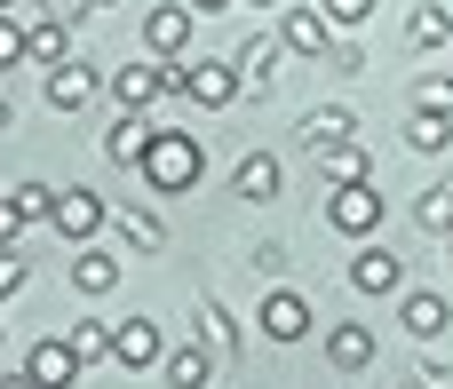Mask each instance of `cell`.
Returning <instances> with one entry per match:
<instances>
[{
    "label": "cell",
    "mask_w": 453,
    "mask_h": 389,
    "mask_svg": "<svg viewBox=\"0 0 453 389\" xmlns=\"http://www.w3.org/2000/svg\"><path fill=\"white\" fill-rule=\"evenodd\" d=\"M135 175H143L159 199H183V191H199V175H207V143H199L191 127H159Z\"/></svg>",
    "instance_id": "cell-1"
},
{
    "label": "cell",
    "mask_w": 453,
    "mask_h": 389,
    "mask_svg": "<svg viewBox=\"0 0 453 389\" xmlns=\"http://www.w3.org/2000/svg\"><path fill=\"white\" fill-rule=\"evenodd\" d=\"M167 95H183V103H199V111H223V103L239 95V64H223V56L167 64Z\"/></svg>",
    "instance_id": "cell-2"
},
{
    "label": "cell",
    "mask_w": 453,
    "mask_h": 389,
    "mask_svg": "<svg viewBox=\"0 0 453 389\" xmlns=\"http://www.w3.org/2000/svg\"><path fill=\"white\" fill-rule=\"evenodd\" d=\"M326 223H334L342 239H374V231H382V191H374V183H334V191H326Z\"/></svg>",
    "instance_id": "cell-3"
},
{
    "label": "cell",
    "mask_w": 453,
    "mask_h": 389,
    "mask_svg": "<svg viewBox=\"0 0 453 389\" xmlns=\"http://www.w3.org/2000/svg\"><path fill=\"white\" fill-rule=\"evenodd\" d=\"M159 95H167V64H159V56H127V64L111 72V103H119V111H151Z\"/></svg>",
    "instance_id": "cell-4"
},
{
    "label": "cell",
    "mask_w": 453,
    "mask_h": 389,
    "mask_svg": "<svg viewBox=\"0 0 453 389\" xmlns=\"http://www.w3.org/2000/svg\"><path fill=\"white\" fill-rule=\"evenodd\" d=\"M143 48H151L159 64H183V48H191V0H159V8L143 16Z\"/></svg>",
    "instance_id": "cell-5"
},
{
    "label": "cell",
    "mask_w": 453,
    "mask_h": 389,
    "mask_svg": "<svg viewBox=\"0 0 453 389\" xmlns=\"http://www.w3.org/2000/svg\"><path fill=\"white\" fill-rule=\"evenodd\" d=\"M111 366H127V374H151V366H167V342H159V326H151V318H119V326H111Z\"/></svg>",
    "instance_id": "cell-6"
},
{
    "label": "cell",
    "mask_w": 453,
    "mask_h": 389,
    "mask_svg": "<svg viewBox=\"0 0 453 389\" xmlns=\"http://www.w3.org/2000/svg\"><path fill=\"white\" fill-rule=\"evenodd\" d=\"M48 223H56V239H64V247H88V239L104 231V199L72 183V191H56V215H48Z\"/></svg>",
    "instance_id": "cell-7"
},
{
    "label": "cell",
    "mask_w": 453,
    "mask_h": 389,
    "mask_svg": "<svg viewBox=\"0 0 453 389\" xmlns=\"http://www.w3.org/2000/svg\"><path fill=\"white\" fill-rule=\"evenodd\" d=\"M279 40H287L295 56H334V48H342L334 24H326V8H287V16H279Z\"/></svg>",
    "instance_id": "cell-8"
},
{
    "label": "cell",
    "mask_w": 453,
    "mask_h": 389,
    "mask_svg": "<svg viewBox=\"0 0 453 389\" xmlns=\"http://www.w3.org/2000/svg\"><path fill=\"white\" fill-rule=\"evenodd\" d=\"M350 286H358V294H406V263H398L390 247H358V255H350Z\"/></svg>",
    "instance_id": "cell-9"
},
{
    "label": "cell",
    "mask_w": 453,
    "mask_h": 389,
    "mask_svg": "<svg viewBox=\"0 0 453 389\" xmlns=\"http://www.w3.org/2000/svg\"><path fill=\"white\" fill-rule=\"evenodd\" d=\"M24 374H32L40 389H72L80 374H88V366H80V350H72V342H56V334H48V342H32V358H24Z\"/></svg>",
    "instance_id": "cell-10"
},
{
    "label": "cell",
    "mask_w": 453,
    "mask_h": 389,
    "mask_svg": "<svg viewBox=\"0 0 453 389\" xmlns=\"http://www.w3.org/2000/svg\"><path fill=\"white\" fill-rule=\"evenodd\" d=\"M96 88H104V80H96V64H80V56H72V64H56V72H48V111H88V103H96Z\"/></svg>",
    "instance_id": "cell-11"
},
{
    "label": "cell",
    "mask_w": 453,
    "mask_h": 389,
    "mask_svg": "<svg viewBox=\"0 0 453 389\" xmlns=\"http://www.w3.org/2000/svg\"><path fill=\"white\" fill-rule=\"evenodd\" d=\"M151 135H159V127H151L143 111H119V119L104 127V159H111V167H143V151H151Z\"/></svg>",
    "instance_id": "cell-12"
},
{
    "label": "cell",
    "mask_w": 453,
    "mask_h": 389,
    "mask_svg": "<svg viewBox=\"0 0 453 389\" xmlns=\"http://www.w3.org/2000/svg\"><path fill=\"white\" fill-rule=\"evenodd\" d=\"M263 334H271V342H303V334H311V302H303L295 286H271V294H263Z\"/></svg>",
    "instance_id": "cell-13"
},
{
    "label": "cell",
    "mask_w": 453,
    "mask_h": 389,
    "mask_svg": "<svg viewBox=\"0 0 453 389\" xmlns=\"http://www.w3.org/2000/svg\"><path fill=\"white\" fill-rule=\"evenodd\" d=\"M398 326H406L414 342H438V334L453 326V302H446V294H430V286H414V294L398 302Z\"/></svg>",
    "instance_id": "cell-14"
},
{
    "label": "cell",
    "mask_w": 453,
    "mask_h": 389,
    "mask_svg": "<svg viewBox=\"0 0 453 389\" xmlns=\"http://www.w3.org/2000/svg\"><path fill=\"white\" fill-rule=\"evenodd\" d=\"M279 56H287V40H271V32H255V40H247V48L231 56V64H239V88H255V95H263V88L279 80Z\"/></svg>",
    "instance_id": "cell-15"
},
{
    "label": "cell",
    "mask_w": 453,
    "mask_h": 389,
    "mask_svg": "<svg viewBox=\"0 0 453 389\" xmlns=\"http://www.w3.org/2000/svg\"><path fill=\"white\" fill-rule=\"evenodd\" d=\"M159 374H167V389H207L215 382V350H207V342H183V350H167Z\"/></svg>",
    "instance_id": "cell-16"
},
{
    "label": "cell",
    "mask_w": 453,
    "mask_h": 389,
    "mask_svg": "<svg viewBox=\"0 0 453 389\" xmlns=\"http://www.w3.org/2000/svg\"><path fill=\"white\" fill-rule=\"evenodd\" d=\"M350 135H358V111H350V103H326V111L303 119V143H311V151H334V143H350Z\"/></svg>",
    "instance_id": "cell-17"
},
{
    "label": "cell",
    "mask_w": 453,
    "mask_h": 389,
    "mask_svg": "<svg viewBox=\"0 0 453 389\" xmlns=\"http://www.w3.org/2000/svg\"><path fill=\"white\" fill-rule=\"evenodd\" d=\"M24 64H48V72L72 64V24H64V16H32V56H24Z\"/></svg>",
    "instance_id": "cell-18"
},
{
    "label": "cell",
    "mask_w": 453,
    "mask_h": 389,
    "mask_svg": "<svg viewBox=\"0 0 453 389\" xmlns=\"http://www.w3.org/2000/svg\"><path fill=\"white\" fill-rule=\"evenodd\" d=\"M72 286H80V294H111V286H119V255L80 247V255H72Z\"/></svg>",
    "instance_id": "cell-19"
},
{
    "label": "cell",
    "mask_w": 453,
    "mask_h": 389,
    "mask_svg": "<svg viewBox=\"0 0 453 389\" xmlns=\"http://www.w3.org/2000/svg\"><path fill=\"white\" fill-rule=\"evenodd\" d=\"M326 358H334L342 374H366V366H374V334L350 318V326H334V334H326Z\"/></svg>",
    "instance_id": "cell-20"
},
{
    "label": "cell",
    "mask_w": 453,
    "mask_h": 389,
    "mask_svg": "<svg viewBox=\"0 0 453 389\" xmlns=\"http://www.w3.org/2000/svg\"><path fill=\"white\" fill-rule=\"evenodd\" d=\"M406 143H414L422 159L453 151V111H414V119H406Z\"/></svg>",
    "instance_id": "cell-21"
},
{
    "label": "cell",
    "mask_w": 453,
    "mask_h": 389,
    "mask_svg": "<svg viewBox=\"0 0 453 389\" xmlns=\"http://www.w3.org/2000/svg\"><path fill=\"white\" fill-rule=\"evenodd\" d=\"M319 167H326V191H334V183H374V159H366L358 143H334V151H319Z\"/></svg>",
    "instance_id": "cell-22"
},
{
    "label": "cell",
    "mask_w": 453,
    "mask_h": 389,
    "mask_svg": "<svg viewBox=\"0 0 453 389\" xmlns=\"http://www.w3.org/2000/svg\"><path fill=\"white\" fill-rule=\"evenodd\" d=\"M231 183H239V199H279V159L271 151H247Z\"/></svg>",
    "instance_id": "cell-23"
},
{
    "label": "cell",
    "mask_w": 453,
    "mask_h": 389,
    "mask_svg": "<svg viewBox=\"0 0 453 389\" xmlns=\"http://www.w3.org/2000/svg\"><path fill=\"white\" fill-rule=\"evenodd\" d=\"M414 223H422L430 239H453V183H430V191L414 199Z\"/></svg>",
    "instance_id": "cell-24"
},
{
    "label": "cell",
    "mask_w": 453,
    "mask_h": 389,
    "mask_svg": "<svg viewBox=\"0 0 453 389\" xmlns=\"http://www.w3.org/2000/svg\"><path fill=\"white\" fill-rule=\"evenodd\" d=\"M406 40H414V48H446V40H453V16L438 8V0H422V8L406 16Z\"/></svg>",
    "instance_id": "cell-25"
},
{
    "label": "cell",
    "mask_w": 453,
    "mask_h": 389,
    "mask_svg": "<svg viewBox=\"0 0 453 389\" xmlns=\"http://www.w3.org/2000/svg\"><path fill=\"white\" fill-rule=\"evenodd\" d=\"M72 350H80V366H96V358H111V326L104 318H72V334H64Z\"/></svg>",
    "instance_id": "cell-26"
},
{
    "label": "cell",
    "mask_w": 453,
    "mask_h": 389,
    "mask_svg": "<svg viewBox=\"0 0 453 389\" xmlns=\"http://www.w3.org/2000/svg\"><path fill=\"white\" fill-rule=\"evenodd\" d=\"M119 239L151 255V247H167V223H159V215H143V207H127V215H119Z\"/></svg>",
    "instance_id": "cell-27"
},
{
    "label": "cell",
    "mask_w": 453,
    "mask_h": 389,
    "mask_svg": "<svg viewBox=\"0 0 453 389\" xmlns=\"http://www.w3.org/2000/svg\"><path fill=\"white\" fill-rule=\"evenodd\" d=\"M191 318H199V334H207V350H239V326H231V310H223V302H199Z\"/></svg>",
    "instance_id": "cell-28"
},
{
    "label": "cell",
    "mask_w": 453,
    "mask_h": 389,
    "mask_svg": "<svg viewBox=\"0 0 453 389\" xmlns=\"http://www.w3.org/2000/svg\"><path fill=\"white\" fill-rule=\"evenodd\" d=\"M8 199H16V215H24V223H48V215H56V191H48V183H16Z\"/></svg>",
    "instance_id": "cell-29"
},
{
    "label": "cell",
    "mask_w": 453,
    "mask_h": 389,
    "mask_svg": "<svg viewBox=\"0 0 453 389\" xmlns=\"http://www.w3.org/2000/svg\"><path fill=\"white\" fill-rule=\"evenodd\" d=\"M24 56H32V24L0 16V72H8V64H24Z\"/></svg>",
    "instance_id": "cell-30"
},
{
    "label": "cell",
    "mask_w": 453,
    "mask_h": 389,
    "mask_svg": "<svg viewBox=\"0 0 453 389\" xmlns=\"http://www.w3.org/2000/svg\"><path fill=\"white\" fill-rule=\"evenodd\" d=\"M414 111H453V80H422L414 88Z\"/></svg>",
    "instance_id": "cell-31"
},
{
    "label": "cell",
    "mask_w": 453,
    "mask_h": 389,
    "mask_svg": "<svg viewBox=\"0 0 453 389\" xmlns=\"http://www.w3.org/2000/svg\"><path fill=\"white\" fill-rule=\"evenodd\" d=\"M374 0H326V24H366Z\"/></svg>",
    "instance_id": "cell-32"
},
{
    "label": "cell",
    "mask_w": 453,
    "mask_h": 389,
    "mask_svg": "<svg viewBox=\"0 0 453 389\" xmlns=\"http://www.w3.org/2000/svg\"><path fill=\"white\" fill-rule=\"evenodd\" d=\"M16 286H24V255H16V247H0V302H8Z\"/></svg>",
    "instance_id": "cell-33"
},
{
    "label": "cell",
    "mask_w": 453,
    "mask_h": 389,
    "mask_svg": "<svg viewBox=\"0 0 453 389\" xmlns=\"http://www.w3.org/2000/svg\"><path fill=\"white\" fill-rule=\"evenodd\" d=\"M16 239H24V215H16V199L0 191V247H16Z\"/></svg>",
    "instance_id": "cell-34"
},
{
    "label": "cell",
    "mask_w": 453,
    "mask_h": 389,
    "mask_svg": "<svg viewBox=\"0 0 453 389\" xmlns=\"http://www.w3.org/2000/svg\"><path fill=\"white\" fill-rule=\"evenodd\" d=\"M88 8H96V0H48V16H64V24H80Z\"/></svg>",
    "instance_id": "cell-35"
},
{
    "label": "cell",
    "mask_w": 453,
    "mask_h": 389,
    "mask_svg": "<svg viewBox=\"0 0 453 389\" xmlns=\"http://www.w3.org/2000/svg\"><path fill=\"white\" fill-rule=\"evenodd\" d=\"M414 389H453V366H422V382Z\"/></svg>",
    "instance_id": "cell-36"
},
{
    "label": "cell",
    "mask_w": 453,
    "mask_h": 389,
    "mask_svg": "<svg viewBox=\"0 0 453 389\" xmlns=\"http://www.w3.org/2000/svg\"><path fill=\"white\" fill-rule=\"evenodd\" d=\"M223 8H231V0H191V16H223Z\"/></svg>",
    "instance_id": "cell-37"
},
{
    "label": "cell",
    "mask_w": 453,
    "mask_h": 389,
    "mask_svg": "<svg viewBox=\"0 0 453 389\" xmlns=\"http://www.w3.org/2000/svg\"><path fill=\"white\" fill-rule=\"evenodd\" d=\"M0 389H40V382H32V374H8V382H0Z\"/></svg>",
    "instance_id": "cell-38"
},
{
    "label": "cell",
    "mask_w": 453,
    "mask_h": 389,
    "mask_svg": "<svg viewBox=\"0 0 453 389\" xmlns=\"http://www.w3.org/2000/svg\"><path fill=\"white\" fill-rule=\"evenodd\" d=\"M0 135H8V95H0Z\"/></svg>",
    "instance_id": "cell-39"
},
{
    "label": "cell",
    "mask_w": 453,
    "mask_h": 389,
    "mask_svg": "<svg viewBox=\"0 0 453 389\" xmlns=\"http://www.w3.org/2000/svg\"><path fill=\"white\" fill-rule=\"evenodd\" d=\"M255 8H279V0H255Z\"/></svg>",
    "instance_id": "cell-40"
},
{
    "label": "cell",
    "mask_w": 453,
    "mask_h": 389,
    "mask_svg": "<svg viewBox=\"0 0 453 389\" xmlns=\"http://www.w3.org/2000/svg\"><path fill=\"white\" fill-rule=\"evenodd\" d=\"M8 8H16V0H0V16H8Z\"/></svg>",
    "instance_id": "cell-41"
},
{
    "label": "cell",
    "mask_w": 453,
    "mask_h": 389,
    "mask_svg": "<svg viewBox=\"0 0 453 389\" xmlns=\"http://www.w3.org/2000/svg\"><path fill=\"white\" fill-rule=\"evenodd\" d=\"M96 8H111V0H96Z\"/></svg>",
    "instance_id": "cell-42"
}]
</instances>
